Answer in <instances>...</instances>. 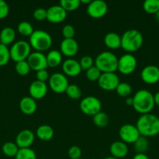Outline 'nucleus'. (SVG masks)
I'll use <instances>...</instances> for the list:
<instances>
[{
    "label": "nucleus",
    "instance_id": "nucleus-1",
    "mask_svg": "<svg viewBox=\"0 0 159 159\" xmlns=\"http://www.w3.org/2000/svg\"><path fill=\"white\" fill-rule=\"evenodd\" d=\"M136 127L140 136H156L159 134V117L151 113L143 114L137 120Z\"/></svg>",
    "mask_w": 159,
    "mask_h": 159
},
{
    "label": "nucleus",
    "instance_id": "nucleus-2",
    "mask_svg": "<svg viewBox=\"0 0 159 159\" xmlns=\"http://www.w3.org/2000/svg\"><path fill=\"white\" fill-rule=\"evenodd\" d=\"M134 110L141 115L150 113L154 107V95L147 89H140L132 97Z\"/></svg>",
    "mask_w": 159,
    "mask_h": 159
},
{
    "label": "nucleus",
    "instance_id": "nucleus-3",
    "mask_svg": "<svg viewBox=\"0 0 159 159\" xmlns=\"http://www.w3.org/2000/svg\"><path fill=\"white\" fill-rule=\"evenodd\" d=\"M143 43V35L137 30H128L123 33L121 37V48L129 54L138 51Z\"/></svg>",
    "mask_w": 159,
    "mask_h": 159
},
{
    "label": "nucleus",
    "instance_id": "nucleus-4",
    "mask_svg": "<svg viewBox=\"0 0 159 159\" xmlns=\"http://www.w3.org/2000/svg\"><path fill=\"white\" fill-rule=\"evenodd\" d=\"M118 58L111 51H103L100 53L94 60V65L101 73L115 72L118 70Z\"/></svg>",
    "mask_w": 159,
    "mask_h": 159
},
{
    "label": "nucleus",
    "instance_id": "nucleus-5",
    "mask_svg": "<svg viewBox=\"0 0 159 159\" xmlns=\"http://www.w3.org/2000/svg\"><path fill=\"white\" fill-rule=\"evenodd\" d=\"M29 43L36 51L43 52L49 49L52 44V38L48 32L42 30H34L29 39Z\"/></svg>",
    "mask_w": 159,
    "mask_h": 159
},
{
    "label": "nucleus",
    "instance_id": "nucleus-6",
    "mask_svg": "<svg viewBox=\"0 0 159 159\" xmlns=\"http://www.w3.org/2000/svg\"><path fill=\"white\" fill-rule=\"evenodd\" d=\"M31 47L28 42L25 40H19L12 45L9 49L10 59L17 62L26 61L31 54Z\"/></svg>",
    "mask_w": 159,
    "mask_h": 159
},
{
    "label": "nucleus",
    "instance_id": "nucleus-7",
    "mask_svg": "<svg viewBox=\"0 0 159 159\" xmlns=\"http://www.w3.org/2000/svg\"><path fill=\"white\" fill-rule=\"evenodd\" d=\"M80 109L83 113L88 116H94L101 112V101L95 96H87L80 101Z\"/></svg>",
    "mask_w": 159,
    "mask_h": 159
},
{
    "label": "nucleus",
    "instance_id": "nucleus-8",
    "mask_svg": "<svg viewBox=\"0 0 159 159\" xmlns=\"http://www.w3.org/2000/svg\"><path fill=\"white\" fill-rule=\"evenodd\" d=\"M137 65V58L131 54H126L118 58V71L123 75H130L135 71Z\"/></svg>",
    "mask_w": 159,
    "mask_h": 159
},
{
    "label": "nucleus",
    "instance_id": "nucleus-9",
    "mask_svg": "<svg viewBox=\"0 0 159 159\" xmlns=\"http://www.w3.org/2000/svg\"><path fill=\"white\" fill-rule=\"evenodd\" d=\"M48 82L51 89L55 93H65L70 85L66 76L59 72H55L50 75Z\"/></svg>",
    "mask_w": 159,
    "mask_h": 159
},
{
    "label": "nucleus",
    "instance_id": "nucleus-10",
    "mask_svg": "<svg viewBox=\"0 0 159 159\" xmlns=\"http://www.w3.org/2000/svg\"><path fill=\"white\" fill-rule=\"evenodd\" d=\"M118 134L122 141L124 143L134 144L140 137V133L136 125L126 124L122 126L118 130Z\"/></svg>",
    "mask_w": 159,
    "mask_h": 159
},
{
    "label": "nucleus",
    "instance_id": "nucleus-11",
    "mask_svg": "<svg viewBox=\"0 0 159 159\" xmlns=\"http://www.w3.org/2000/svg\"><path fill=\"white\" fill-rule=\"evenodd\" d=\"M98 82L101 89L105 91L115 90L120 83L119 78L115 72L101 73Z\"/></svg>",
    "mask_w": 159,
    "mask_h": 159
},
{
    "label": "nucleus",
    "instance_id": "nucleus-12",
    "mask_svg": "<svg viewBox=\"0 0 159 159\" xmlns=\"http://www.w3.org/2000/svg\"><path fill=\"white\" fill-rule=\"evenodd\" d=\"M26 61L31 69L34 71H38L40 70L46 69L48 68L46 56L42 52L34 51V52L31 53L29 57L26 59Z\"/></svg>",
    "mask_w": 159,
    "mask_h": 159
},
{
    "label": "nucleus",
    "instance_id": "nucleus-13",
    "mask_svg": "<svg viewBox=\"0 0 159 159\" xmlns=\"http://www.w3.org/2000/svg\"><path fill=\"white\" fill-rule=\"evenodd\" d=\"M108 12L107 3L102 0H94L87 6V12L94 19H100Z\"/></svg>",
    "mask_w": 159,
    "mask_h": 159
},
{
    "label": "nucleus",
    "instance_id": "nucleus-14",
    "mask_svg": "<svg viewBox=\"0 0 159 159\" xmlns=\"http://www.w3.org/2000/svg\"><path fill=\"white\" fill-rule=\"evenodd\" d=\"M141 79L145 83L153 85L159 82V68L156 65H147L140 73Z\"/></svg>",
    "mask_w": 159,
    "mask_h": 159
},
{
    "label": "nucleus",
    "instance_id": "nucleus-15",
    "mask_svg": "<svg viewBox=\"0 0 159 159\" xmlns=\"http://www.w3.org/2000/svg\"><path fill=\"white\" fill-rule=\"evenodd\" d=\"M67 16V12L59 5L52 6L47 9V20L53 23L64 21Z\"/></svg>",
    "mask_w": 159,
    "mask_h": 159
},
{
    "label": "nucleus",
    "instance_id": "nucleus-16",
    "mask_svg": "<svg viewBox=\"0 0 159 159\" xmlns=\"http://www.w3.org/2000/svg\"><path fill=\"white\" fill-rule=\"evenodd\" d=\"M34 141V134L31 130H23L17 134L16 138V144L20 149L30 148Z\"/></svg>",
    "mask_w": 159,
    "mask_h": 159
},
{
    "label": "nucleus",
    "instance_id": "nucleus-17",
    "mask_svg": "<svg viewBox=\"0 0 159 159\" xmlns=\"http://www.w3.org/2000/svg\"><path fill=\"white\" fill-rule=\"evenodd\" d=\"M79 50L77 41L73 39H63L60 43V52L63 55L71 57L76 55Z\"/></svg>",
    "mask_w": 159,
    "mask_h": 159
},
{
    "label": "nucleus",
    "instance_id": "nucleus-18",
    "mask_svg": "<svg viewBox=\"0 0 159 159\" xmlns=\"http://www.w3.org/2000/svg\"><path fill=\"white\" fill-rule=\"evenodd\" d=\"M48 92V87L45 82L40 81H34L30 85L29 93L30 96L34 99H41L45 97Z\"/></svg>",
    "mask_w": 159,
    "mask_h": 159
},
{
    "label": "nucleus",
    "instance_id": "nucleus-19",
    "mask_svg": "<svg viewBox=\"0 0 159 159\" xmlns=\"http://www.w3.org/2000/svg\"><path fill=\"white\" fill-rule=\"evenodd\" d=\"M62 71L65 76L76 77L81 72V68L79 61L73 58H68L62 63Z\"/></svg>",
    "mask_w": 159,
    "mask_h": 159
},
{
    "label": "nucleus",
    "instance_id": "nucleus-20",
    "mask_svg": "<svg viewBox=\"0 0 159 159\" xmlns=\"http://www.w3.org/2000/svg\"><path fill=\"white\" fill-rule=\"evenodd\" d=\"M37 102L35 99L31 96H25L22 98L20 102V109L23 114L32 115L37 110Z\"/></svg>",
    "mask_w": 159,
    "mask_h": 159
},
{
    "label": "nucleus",
    "instance_id": "nucleus-21",
    "mask_svg": "<svg viewBox=\"0 0 159 159\" xmlns=\"http://www.w3.org/2000/svg\"><path fill=\"white\" fill-rule=\"evenodd\" d=\"M110 153L112 157L119 159L127 155L129 149L126 143L123 141H115L110 146Z\"/></svg>",
    "mask_w": 159,
    "mask_h": 159
},
{
    "label": "nucleus",
    "instance_id": "nucleus-22",
    "mask_svg": "<svg viewBox=\"0 0 159 159\" xmlns=\"http://www.w3.org/2000/svg\"><path fill=\"white\" fill-rule=\"evenodd\" d=\"M104 44L109 49H118L121 48V37L116 33H108L104 38Z\"/></svg>",
    "mask_w": 159,
    "mask_h": 159
},
{
    "label": "nucleus",
    "instance_id": "nucleus-23",
    "mask_svg": "<svg viewBox=\"0 0 159 159\" xmlns=\"http://www.w3.org/2000/svg\"><path fill=\"white\" fill-rule=\"evenodd\" d=\"M16 37V31L12 27H5L0 32V43L3 45L11 44Z\"/></svg>",
    "mask_w": 159,
    "mask_h": 159
},
{
    "label": "nucleus",
    "instance_id": "nucleus-24",
    "mask_svg": "<svg viewBox=\"0 0 159 159\" xmlns=\"http://www.w3.org/2000/svg\"><path fill=\"white\" fill-rule=\"evenodd\" d=\"M37 137L41 141H49L54 136V130L52 127L47 124H43L37 127L36 130Z\"/></svg>",
    "mask_w": 159,
    "mask_h": 159
},
{
    "label": "nucleus",
    "instance_id": "nucleus-25",
    "mask_svg": "<svg viewBox=\"0 0 159 159\" xmlns=\"http://www.w3.org/2000/svg\"><path fill=\"white\" fill-rule=\"evenodd\" d=\"M62 54L59 51H56V50L50 51L46 55L48 67H50V68H55V67L59 66L61 64V62H62Z\"/></svg>",
    "mask_w": 159,
    "mask_h": 159
},
{
    "label": "nucleus",
    "instance_id": "nucleus-26",
    "mask_svg": "<svg viewBox=\"0 0 159 159\" xmlns=\"http://www.w3.org/2000/svg\"><path fill=\"white\" fill-rule=\"evenodd\" d=\"M20 148L17 145V144L14 142H11V141L6 142L2 147V153L9 158H15Z\"/></svg>",
    "mask_w": 159,
    "mask_h": 159
},
{
    "label": "nucleus",
    "instance_id": "nucleus-27",
    "mask_svg": "<svg viewBox=\"0 0 159 159\" xmlns=\"http://www.w3.org/2000/svg\"><path fill=\"white\" fill-rule=\"evenodd\" d=\"M149 147L147 138L140 136L133 144V149L137 154H145Z\"/></svg>",
    "mask_w": 159,
    "mask_h": 159
},
{
    "label": "nucleus",
    "instance_id": "nucleus-28",
    "mask_svg": "<svg viewBox=\"0 0 159 159\" xmlns=\"http://www.w3.org/2000/svg\"><path fill=\"white\" fill-rule=\"evenodd\" d=\"M93 122L98 127H107L109 123V117L104 112H99L93 116Z\"/></svg>",
    "mask_w": 159,
    "mask_h": 159
},
{
    "label": "nucleus",
    "instance_id": "nucleus-29",
    "mask_svg": "<svg viewBox=\"0 0 159 159\" xmlns=\"http://www.w3.org/2000/svg\"><path fill=\"white\" fill-rule=\"evenodd\" d=\"M17 31L20 34L24 37H31L34 30L31 23L27 21H22L17 26Z\"/></svg>",
    "mask_w": 159,
    "mask_h": 159
},
{
    "label": "nucleus",
    "instance_id": "nucleus-30",
    "mask_svg": "<svg viewBox=\"0 0 159 159\" xmlns=\"http://www.w3.org/2000/svg\"><path fill=\"white\" fill-rule=\"evenodd\" d=\"M143 8L147 13H157L159 11V0H146L143 2Z\"/></svg>",
    "mask_w": 159,
    "mask_h": 159
},
{
    "label": "nucleus",
    "instance_id": "nucleus-31",
    "mask_svg": "<svg viewBox=\"0 0 159 159\" xmlns=\"http://www.w3.org/2000/svg\"><path fill=\"white\" fill-rule=\"evenodd\" d=\"M80 0H61L59 6H62L66 12L74 11L77 9L80 6Z\"/></svg>",
    "mask_w": 159,
    "mask_h": 159
},
{
    "label": "nucleus",
    "instance_id": "nucleus-32",
    "mask_svg": "<svg viewBox=\"0 0 159 159\" xmlns=\"http://www.w3.org/2000/svg\"><path fill=\"white\" fill-rule=\"evenodd\" d=\"M65 93L72 99H80L81 97V95H82L80 88L77 85H75V84L69 85Z\"/></svg>",
    "mask_w": 159,
    "mask_h": 159
},
{
    "label": "nucleus",
    "instance_id": "nucleus-33",
    "mask_svg": "<svg viewBox=\"0 0 159 159\" xmlns=\"http://www.w3.org/2000/svg\"><path fill=\"white\" fill-rule=\"evenodd\" d=\"M10 60V52L8 46L0 43V66L7 65Z\"/></svg>",
    "mask_w": 159,
    "mask_h": 159
},
{
    "label": "nucleus",
    "instance_id": "nucleus-34",
    "mask_svg": "<svg viewBox=\"0 0 159 159\" xmlns=\"http://www.w3.org/2000/svg\"><path fill=\"white\" fill-rule=\"evenodd\" d=\"M15 70L17 74L20 75V76H26L29 74L31 68L26 60L17 62L15 65Z\"/></svg>",
    "mask_w": 159,
    "mask_h": 159
},
{
    "label": "nucleus",
    "instance_id": "nucleus-35",
    "mask_svg": "<svg viewBox=\"0 0 159 159\" xmlns=\"http://www.w3.org/2000/svg\"><path fill=\"white\" fill-rule=\"evenodd\" d=\"M15 159H37V155L32 149L22 148L19 150Z\"/></svg>",
    "mask_w": 159,
    "mask_h": 159
},
{
    "label": "nucleus",
    "instance_id": "nucleus-36",
    "mask_svg": "<svg viewBox=\"0 0 159 159\" xmlns=\"http://www.w3.org/2000/svg\"><path fill=\"white\" fill-rule=\"evenodd\" d=\"M116 92L118 96L122 97H129L130 93H132V87L129 83L126 82H120L116 88Z\"/></svg>",
    "mask_w": 159,
    "mask_h": 159
},
{
    "label": "nucleus",
    "instance_id": "nucleus-37",
    "mask_svg": "<svg viewBox=\"0 0 159 159\" xmlns=\"http://www.w3.org/2000/svg\"><path fill=\"white\" fill-rule=\"evenodd\" d=\"M101 75V71H100L95 65H94L93 67L89 68L87 71H86V76H87V79H88L89 81H90V82H96V81H98Z\"/></svg>",
    "mask_w": 159,
    "mask_h": 159
},
{
    "label": "nucleus",
    "instance_id": "nucleus-38",
    "mask_svg": "<svg viewBox=\"0 0 159 159\" xmlns=\"http://www.w3.org/2000/svg\"><path fill=\"white\" fill-rule=\"evenodd\" d=\"M80 65L81 70H84V71H87L89 68H90L91 67L94 66V61L92 58L90 56H84V57H81V59L79 61Z\"/></svg>",
    "mask_w": 159,
    "mask_h": 159
},
{
    "label": "nucleus",
    "instance_id": "nucleus-39",
    "mask_svg": "<svg viewBox=\"0 0 159 159\" xmlns=\"http://www.w3.org/2000/svg\"><path fill=\"white\" fill-rule=\"evenodd\" d=\"M68 155L70 159H79L81 158L82 151L80 148L76 145H73L70 147L68 150Z\"/></svg>",
    "mask_w": 159,
    "mask_h": 159
},
{
    "label": "nucleus",
    "instance_id": "nucleus-40",
    "mask_svg": "<svg viewBox=\"0 0 159 159\" xmlns=\"http://www.w3.org/2000/svg\"><path fill=\"white\" fill-rule=\"evenodd\" d=\"M62 33L64 39H73L75 35V29L71 24H67L63 26Z\"/></svg>",
    "mask_w": 159,
    "mask_h": 159
},
{
    "label": "nucleus",
    "instance_id": "nucleus-41",
    "mask_svg": "<svg viewBox=\"0 0 159 159\" xmlns=\"http://www.w3.org/2000/svg\"><path fill=\"white\" fill-rule=\"evenodd\" d=\"M33 16L37 21L47 20V9L44 8H37L33 12Z\"/></svg>",
    "mask_w": 159,
    "mask_h": 159
},
{
    "label": "nucleus",
    "instance_id": "nucleus-42",
    "mask_svg": "<svg viewBox=\"0 0 159 159\" xmlns=\"http://www.w3.org/2000/svg\"><path fill=\"white\" fill-rule=\"evenodd\" d=\"M9 12V5L3 0H0V20L6 18Z\"/></svg>",
    "mask_w": 159,
    "mask_h": 159
},
{
    "label": "nucleus",
    "instance_id": "nucleus-43",
    "mask_svg": "<svg viewBox=\"0 0 159 159\" xmlns=\"http://www.w3.org/2000/svg\"><path fill=\"white\" fill-rule=\"evenodd\" d=\"M36 77H37V81H40V82H46L47 81L49 80L50 75L47 69H43L37 71Z\"/></svg>",
    "mask_w": 159,
    "mask_h": 159
},
{
    "label": "nucleus",
    "instance_id": "nucleus-44",
    "mask_svg": "<svg viewBox=\"0 0 159 159\" xmlns=\"http://www.w3.org/2000/svg\"><path fill=\"white\" fill-rule=\"evenodd\" d=\"M132 159H149V158L145 154H136Z\"/></svg>",
    "mask_w": 159,
    "mask_h": 159
},
{
    "label": "nucleus",
    "instance_id": "nucleus-45",
    "mask_svg": "<svg viewBox=\"0 0 159 159\" xmlns=\"http://www.w3.org/2000/svg\"><path fill=\"white\" fill-rule=\"evenodd\" d=\"M154 104L159 107V92L156 93L154 95Z\"/></svg>",
    "mask_w": 159,
    "mask_h": 159
},
{
    "label": "nucleus",
    "instance_id": "nucleus-46",
    "mask_svg": "<svg viewBox=\"0 0 159 159\" xmlns=\"http://www.w3.org/2000/svg\"><path fill=\"white\" fill-rule=\"evenodd\" d=\"M126 104L127 106H132L133 104V99H132V97H127L126 99Z\"/></svg>",
    "mask_w": 159,
    "mask_h": 159
},
{
    "label": "nucleus",
    "instance_id": "nucleus-47",
    "mask_svg": "<svg viewBox=\"0 0 159 159\" xmlns=\"http://www.w3.org/2000/svg\"><path fill=\"white\" fill-rule=\"evenodd\" d=\"M80 3H84V4H87V6H88L89 4H90V2H91V0H80Z\"/></svg>",
    "mask_w": 159,
    "mask_h": 159
},
{
    "label": "nucleus",
    "instance_id": "nucleus-48",
    "mask_svg": "<svg viewBox=\"0 0 159 159\" xmlns=\"http://www.w3.org/2000/svg\"><path fill=\"white\" fill-rule=\"evenodd\" d=\"M154 15H155L156 20H157V21L158 22V23H159V11H158V12H157V13H155V14H154Z\"/></svg>",
    "mask_w": 159,
    "mask_h": 159
},
{
    "label": "nucleus",
    "instance_id": "nucleus-49",
    "mask_svg": "<svg viewBox=\"0 0 159 159\" xmlns=\"http://www.w3.org/2000/svg\"><path fill=\"white\" fill-rule=\"evenodd\" d=\"M103 159H118V158H115V157L110 156V157H106V158H103Z\"/></svg>",
    "mask_w": 159,
    "mask_h": 159
},
{
    "label": "nucleus",
    "instance_id": "nucleus-50",
    "mask_svg": "<svg viewBox=\"0 0 159 159\" xmlns=\"http://www.w3.org/2000/svg\"><path fill=\"white\" fill-rule=\"evenodd\" d=\"M79 159H83V158H79Z\"/></svg>",
    "mask_w": 159,
    "mask_h": 159
}]
</instances>
